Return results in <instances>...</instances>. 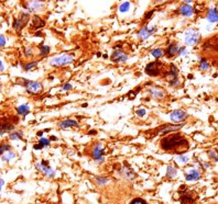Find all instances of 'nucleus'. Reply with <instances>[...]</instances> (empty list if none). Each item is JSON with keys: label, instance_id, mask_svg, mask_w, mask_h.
I'll list each match as a JSON object with an SVG mask.
<instances>
[{"label": "nucleus", "instance_id": "19", "mask_svg": "<svg viewBox=\"0 0 218 204\" xmlns=\"http://www.w3.org/2000/svg\"><path fill=\"white\" fill-rule=\"evenodd\" d=\"M207 19L209 20V22L214 23V22L218 21V11L216 9H210L207 13Z\"/></svg>", "mask_w": 218, "mask_h": 204}, {"label": "nucleus", "instance_id": "35", "mask_svg": "<svg viewBox=\"0 0 218 204\" xmlns=\"http://www.w3.org/2000/svg\"><path fill=\"white\" fill-rule=\"evenodd\" d=\"M179 160L181 161V163H187L188 158H187V157H184V156H179Z\"/></svg>", "mask_w": 218, "mask_h": 204}, {"label": "nucleus", "instance_id": "37", "mask_svg": "<svg viewBox=\"0 0 218 204\" xmlns=\"http://www.w3.org/2000/svg\"><path fill=\"white\" fill-rule=\"evenodd\" d=\"M208 154H209V156L212 158H215L216 160H218V156L216 155V152H212V150H210V152H208Z\"/></svg>", "mask_w": 218, "mask_h": 204}, {"label": "nucleus", "instance_id": "17", "mask_svg": "<svg viewBox=\"0 0 218 204\" xmlns=\"http://www.w3.org/2000/svg\"><path fill=\"white\" fill-rule=\"evenodd\" d=\"M179 13L185 16H190L193 14V8H192L190 5L185 3V5H183L182 7L179 8Z\"/></svg>", "mask_w": 218, "mask_h": 204}, {"label": "nucleus", "instance_id": "8", "mask_svg": "<svg viewBox=\"0 0 218 204\" xmlns=\"http://www.w3.org/2000/svg\"><path fill=\"white\" fill-rule=\"evenodd\" d=\"M171 120L173 122H176V123H179L182 122V121L186 120V117H187V113L183 110H175L171 113Z\"/></svg>", "mask_w": 218, "mask_h": 204}, {"label": "nucleus", "instance_id": "14", "mask_svg": "<svg viewBox=\"0 0 218 204\" xmlns=\"http://www.w3.org/2000/svg\"><path fill=\"white\" fill-rule=\"evenodd\" d=\"M36 168H39L41 171H43L45 174H46L47 177L52 178L54 174H55V172L53 171L52 169L50 168L49 166H46V163H38L36 165Z\"/></svg>", "mask_w": 218, "mask_h": 204}, {"label": "nucleus", "instance_id": "5", "mask_svg": "<svg viewBox=\"0 0 218 204\" xmlns=\"http://www.w3.org/2000/svg\"><path fill=\"white\" fill-rule=\"evenodd\" d=\"M203 49H204L205 52L217 53L218 52V35L212 36L209 40H207V41L203 44Z\"/></svg>", "mask_w": 218, "mask_h": 204}, {"label": "nucleus", "instance_id": "12", "mask_svg": "<svg viewBox=\"0 0 218 204\" xmlns=\"http://www.w3.org/2000/svg\"><path fill=\"white\" fill-rule=\"evenodd\" d=\"M179 53V48L175 43H172L168 45V49L165 51V55L168 56V58L170 57H174L175 55H177Z\"/></svg>", "mask_w": 218, "mask_h": 204}, {"label": "nucleus", "instance_id": "39", "mask_svg": "<svg viewBox=\"0 0 218 204\" xmlns=\"http://www.w3.org/2000/svg\"><path fill=\"white\" fill-rule=\"evenodd\" d=\"M25 55H27V56H32V49H27V51H25Z\"/></svg>", "mask_w": 218, "mask_h": 204}, {"label": "nucleus", "instance_id": "13", "mask_svg": "<svg viewBox=\"0 0 218 204\" xmlns=\"http://www.w3.org/2000/svg\"><path fill=\"white\" fill-rule=\"evenodd\" d=\"M155 30H157V29H155V27H152V29H150V30H148V27H142V29L140 30V32L138 33V38H140L141 40H146V38L151 35L152 33L155 32Z\"/></svg>", "mask_w": 218, "mask_h": 204}, {"label": "nucleus", "instance_id": "27", "mask_svg": "<svg viewBox=\"0 0 218 204\" xmlns=\"http://www.w3.org/2000/svg\"><path fill=\"white\" fill-rule=\"evenodd\" d=\"M199 67H201V70H208V68H209V65L207 64V62H206V59H203L201 60V64H199Z\"/></svg>", "mask_w": 218, "mask_h": 204}, {"label": "nucleus", "instance_id": "22", "mask_svg": "<svg viewBox=\"0 0 218 204\" xmlns=\"http://www.w3.org/2000/svg\"><path fill=\"white\" fill-rule=\"evenodd\" d=\"M17 111L20 115H25V114H28L29 111H30V106H29L28 104H22V106H18Z\"/></svg>", "mask_w": 218, "mask_h": 204}, {"label": "nucleus", "instance_id": "1", "mask_svg": "<svg viewBox=\"0 0 218 204\" xmlns=\"http://www.w3.org/2000/svg\"><path fill=\"white\" fill-rule=\"evenodd\" d=\"M161 148L165 152H171L173 154H184L187 152L190 143L182 134L175 133L163 137L160 141Z\"/></svg>", "mask_w": 218, "mask_h": 204}, {"label": "nucleus", "instance_id": "7", "mask_svg": "<svg viewBox=\"0 0 218 204\" xmlns=\"http://www.w3.org/2000/svg\"><path fill=\"white\" fill-rule=\"evenodd\" d=\"M199 34L197 31L195 30H188L185 33V43L188 45H195L198 43Z\"/></svg>", "mask_w": 218, "mask_h": 204}, {"label": "nucleus", "instance_id": "26", "mask_svg": "<svg viewBox=\"0 0 218 204\" xmlns=\"http://www.w3.org/2000/svg\"><path fill=\"white\" fill-rule=\"evenodd\" d=\"M163 54H164V52H163L161 48H155L152 51V55H153L155 58H160L161 56H163Z\"/></svg>", "mask_w": 218, "mask_h": 204}, {"label": "nucleus", "instance_id": "11", "mask_svg": "<svg viewBox=\"0 0 218 204\" xmlns=\"http://www.w3.org/2000/svg\"><path fill=\"white\" fill-rule=\"evenodd\" d=\"M183 125H175V126H170V125H163L162 128H159L157 132H155L154 135H157V134H165L168 133V132H174L177 131L179 128L182 127Z\"/></svg>", "mask_w": 218, "mask_h": 204}, {"label": "nucleus", "instance_id": "34", "mask_svg": "<svg viewBox=\"0 0 218 204\" xmlns=\"http://www.w3.org/2000/svg\"><path fill=\"white\" fill-rule=\"evenodd\" d=\"M6 150H10V146H8V145H2V146H1V155H2L3 152H6Z\"/></svg>", "mask_w": 218, "mask_h": 204}, {"label": "nucleus", "instance_id": "21", "mask_svg": "<svg viewBox=\"0 0 218 204\" xmlns=\"http://www.w3.org/2000/svg\"><path fill=\"white\" fill-rule=\"evenodd\" d=\"M199 177H201V174L194 169H192L188 174H186V180H198Z\"/></svg>", "mask_w": 218, "mask_h": 204}, {"label": "nucleus", "instance_id": "2", "mask_svg": "<svg viewBox=\"0 0 218 204\" xmlns=\"http://www.w3.org/2000/svg\"><path fill=\"white\" fill-rule=\"evenodd\" d=\"M74 60V56L72 54H62L57 57L51 59L50 64L52 66H65L71 64Z\"/></svg>", "mask_w": 218, "mask_h": 204}, {"label": "nucleus", "instance_id": "10", "mask_svg": "<svg viewBox=\"0 0 218 204\" xmlns=\"http://www.w3.org/2000/svg\"><path fill=\"white\" fill-rule=\"evenodd\" d=\"M128 59V55L124 54L122 51H116L111 55V60L115 63H124Z\"/></svg>", "mask_w": 218, "mask_h": 204}, {"label": "nucleus", "instance_id": "38", "mask_svg": "<svg viewBox=\"0 0 218 204\" xmlns=\"http://www.w3.org/2000/svg\"><path fill=\"white\" fill-rule=\"evenodd\" d=\"M0 44H1V46H5V44H6V40H5V36L1 35L0 36Z\"/></svg>", "mask_w": 218, "mask_h": 204}, {"label": "nucleus", "instance_id": "30", "mask_svg": "<svg viewBox=\"0 0 218 204\" xmlns=\"http://www.w3.org/2000/svg\"><path fill=\"white\" fill-rule=\"evenodd\" d=\"M130 204H148L143 199H140V198H137V199L132 200L130 202Z\"/></svg>", "mask_w": 218, "mask_h": 204}, {"label": "nucleus", "instance_id": "28", "mask_svg": "<svg viewBox=\"0 0 218 204\" xmlns=\"http://www.w3.org/2000/svg\"><path fill=\"white\" fill-rule=\"evenodd\" d=\"M129 7H130V3L128 2V1H126V2H124L119 7V10L121 11V12H126V11L129 10Z\"/></svg>", "mask_w": 218, "mask_h": 204}, {"label": "nucleus", "instance_id": "18", "mask_svg": "<svg viewBox=\"0 0 218 204\" xmlns=\"http://www.w3.org/2000/svg\"><path fill=\"white\" fill-rule=\"evenodd\" d=\"M58 126L61 128H67V127H79V125H78V123L76 122V121L74 120H65L63 121V122H61L60 124H58Z\"/></svg>", "mask_w": 218, "mask_h": 204}, {"label": "nucleus", "instance_id": "36", "mask_svg": "<svg viewBox=\"0 0 218 204\" xmlns=\"http://www.w3.org/2000/svg\"><path fill=\"white\" fill-rule=\"evenodd\" d=\"M135 113H137L139 116H143V115L146 114V111H144L143 109H141V110H138V111L135 112Z\"/></svg>", "mask_w": 218, "mask_h": 204}, {"label": "nucleus", "instance_id": "23", "mask_svg": "<svg viewBox=\"0 0 218 204\" xmlns=\"http://www.w3.org/2000/svg\"><path fill=\"white\" fill-rule=\"evenodd\" d=\"M44 25V22L41 21V19H40L39 16H34L33 20H32V27H35V29H40V27H42Z\"/></svg>", "mask_w": 218, "mask_h": 204}, {"label": "nucleus", "instance_id": "33", "mask_svg": "<svg viewBox=\"0 0 218 204\" xmlns=\"http://www.w3.org/2000/svg\"><path fill=\"white\" fill-rule=\"evenodd\" d=\"M168 174L170 176V178H172L175 174V169L173 168V167H168Z\"/></svg>", "mask_w": 218, "mask_h": 204}, {"label": "nucleus", "instance_id": "3", "mask_svg": "<svg viewBox=\"0 0 218 204\" xmlns=\"http://www.w3.org/2000/svg\"><path fill=\"white\" fill-rule=\"evenodd\" d=\"M163 68H164V65L163 63H160V62H152V63H149L146 67V73L150 76H159L161 75L163 71Z\"/></svg>", "mask_w": 218, "mask_h": 204}, {"label": "nucleus", "instance_id": "6", "mask_svg": "<svg viewBox=\"0 0 218 204\" xmlns=\"http://www.w3.org/2000/svg\"><path fill=\"white\" fill-rule=\"evenodd\" d=\"M177 75H179V69L174 65H171V70L170 71H164V76L168 78V82H170L171 86H177V84H179Z\"/></svg>", "mask_w": 218, "mask_h": 204}, {"label": "nucleus", "instance_id": "40", "mask_svg": "<svg viewBox=\"0 0 218 204\" xmlns=\"http://www.w3.org/2000/svg\"><path fill=\"white\" fill-rule=\"evenodd\" d=\"M71 88H72V86H71L69 84H65V86L63 87V89H64V90H69Z\"/></svg>", "mask_w": 218, "mask_h": 204}, {"label": "nucleus", "instance_id": "31", "mask_svg": "<svg viewBox=\"0 0 218 204\" xmlns=\"http://www.w3.org/2000/svg\"><path fill=\"white\" fill-rule=\"evenodd\" d=\"M40 49H41V56H45L47 53L50 52V47L49 46H41Z\"/></svg>", "mask_w": 218, "mask_h": 204}, {"label": "nucleus", "instance_id": "4", "mask_svg": "<svg viewBox=\"0 0 218 204\" xmlns=\"http://www.w3.org/2000/svg\"><path fill=\"white\" fill-rule=\"evenodd\" d=\"M21 84L25 86L28 92L30 93H40L43 89L41 82L39 81H31V80H25V79H21Z\"/></svg>", "mask_w": 218, "mask_h": 204}, {"label": "nucleus", "instance_id": "16", "mask_svg": "<svg viewBox=\"0 0 218 204\" xmlns=\"http://www.w3.org/2000/svg\"><path fill=\"white\" fill-rule=\"evenodd\" d=\"M93 157L96 160L102 161V144H97L93 149Z\"/></svg>", "mask_w": 218, "mask_h": 204}, {"label": "nucleus", "instance_id": "9", "mask_svg": "<svg viewBox=\"0 0 218 204\" xmlns=\"http://www.w3.org/2000/svg\"><path fill=\"white\" fill-rule=\"evenodd\" d=\"M29 20V14L27 13H22L21 16H20L19 19L14 20V23H13V27L16 30H21L25 24H27V22Z\"/></svg>", "mask_w": 218, "mask_h": 204}, {"label": "nucleus", "instance_id": "15", "mask_svg": "<svg viewBox=\"0 0 218 204\" xmlns=\"http://www.w3.org/2000/svg\"><path fill=\"white\" fill-rule=\"evenodd\" d=\"M149 92L154 99H162L164 97V90L162 88L152 87L151 89H149Z\"/></svg>", "mask_w": 218, "mask_h": 204}, {"label": "nucleus", "instance_id": "32", "mask_svg": "<svg viewBox=\"0 0 218 204\" xmlns=\"http://www.w3.org/2000/svg\"><path fill=\"white\" fill-rule=\"evenodd\" d=\"M10 138L11 139H21L22 138V135H21V133H12L10 134Z\"/></svg>", "mask_w": 218, "mask_h": 204}, {"label": "nucleus", "instance_id": "25", "mask_svg": "<svg viewBox=\"0 0 218 204\" xmlns=\"http://www.w3.org/2000/svg\"><path fill=\"white\" fill-rule=\"evenodd\" d=\"M14 156H16V155H14L13 152H11V150H8V152H3V154H2V160L8 161V160H10L11 158H13Z\"/></svg>", "mask_w": 218, "mask_h": 204}, {"label": "nucleus", "instance_id": "20", "mask_svg": "<svg viewBox=\"0 0 218 204\" xmlns=\"http://www.w3.org/2000/svg\"><path fill=\"white\" fill-rule=\"evenodd\" d=\"M42 5H43L42 1H30V2L28 3V9L30 11H33L34 12V11L41 9Z\"/></svg>", "mask_w": 218, "mask_h": 204}, {"label": "nucleus", "instance_id": "29", "mask_svg": "<svg viewBox=\"0 0 218 204\" xmlns=\"http://www.w3.org/2000/svg\"><path fill=\"white\" fill-rule=\"evenodd\" d=\"M38 66V62H32V63H29L27 65H24V69L25 70H31V69H33Z\"/></svg>", "mask_w": 218, "mask_h": 204}, {"label": "nucleus", "instance_id": "24", "mask_svg": "<svg viewBox=\"0 0 218 204\" xmlns=\"http://www.w3.org/2000/svg\"><path fill=\"white\" fill-rule=\"evenodd\" d=\"M49 144H50V141L46 138H41L39 141V144L38 145H34V149H41L42 147L44 146H49Z\"/></svg>", "mask_w": 218, "mask_h": 204}]
</instances>
